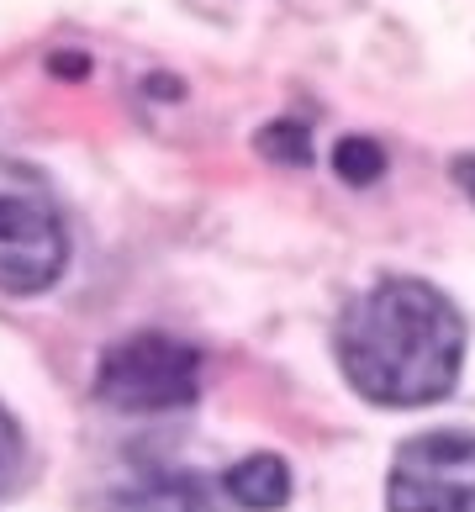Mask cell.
<instances>
[{"instance_id":"6da1fadb","label":"cell","mask_w":475,"mask_h":512,"mask_svg":"<svg viewBox=\"0 0 475 512\" xmlns=\"http://www.w3.org/2000/svg\"><path fill=\"white\" fill-rule=\"evenodd\" d=\"M338 370L380 407H423L454 391L465 365V317L428 280H380L338 317Z\"/></svg>"},{"instance_id":"7a4b0ae2","label":"cell","mask_w":475,"mask_h":512,"mask_svg":"<svg viewBox=\"0 0 475 512\" xmlns=\"http://www.w3.org/2000/svg\"><path fill=\"white\" fill-rule=\"evenodd\" d=\"M69 233L48 185L32 169L0 164V291L37 296L64 275Z\"/></svg>"},{"instance_id":"3957f363","label":"cell","mask_w":475,"mask_h":512,"mask_svg":"<svg viewBox=\"0 0 475 512\" xmlns=\"http://www.w3.org/2000/svg\"><path fill=\"white\" fill-rule=\"evenodd\" d=\"M201 391V354L169 333H132L95 370V396L117 412H175Z\"/></svg>"},{"instance_id":"277c9868","label":"cell","mask_w":475,"mask_h":512,"mask_svg":"<svg viewBox=\"0 0 475 512\" xmlns=\"http://www.w3.org/2000/svg\"><path fill=\"white\" fill-rule=\"evenodd\" d=\"M386 512H475V433L439 428L396 449Z\"/></svg>"},{"instance_id":"5b68a950","label":"cell","mask_w":475,"mask_h":512,"mask_svg":"<svg viewBox=\"0 0 475 512\" xmlns=\"http://www.w3.org/2000/svg\"><path fill=\"white\" fill-rule=\"evenodd\" d=\"M106 512H212V502H206V486L185 470L143 465L111 491Z\"/></svg>"},{"instance_id":"8992f818","label":"cell","mask_w":475,"mask_h":512,"mask_svg":"<svg viewBox=\"0 0 475 512\" xmlns=\"http://www.w3.org/2000/svg\"><path fill=\"white\" fill-rule=\"evenodd\" d=\"M227 497L249 512H275L291 502V470L280 454H249L227 470Z\"/></svg>"},{"instance_id":"52a82bcc","label":"cell","mask_w":475,"mask_h":512,"mask_svg":"<svg viewBox=\"0 0 475 512\" xmlns=\"http://www.w3.org/2000/svg\"><path fill=\"white\" fill-rule=\"evenodd\" d=\"M333 169L349 185H370V180L386 175V148H380L375 138H359V132H354V138H344L333 148Z\"/></svg>"},{"instance_id":"ba28073f","label":"cell","mask_w":475,"mask_h":512,"mask_svg":"<svg viewBox=\"0 0 475 512\" xmlns=\"http://www.w3.org/2000/svg\"><path fill=\"white\" fill-rule=\"evenodd\" d=\"M259 154L275 164H312V132L301 122H270L259 132Z\"/></svg>"},{"instance_id":"9c48e42d","label":"cell","mask_w":475,"mask_h":512,"mask_svg":"<svg viewBox=\"0 0 475 512\" xmlns=\"http://www.w3.org/2000/svg\"><path fill=\"white\" fill-rule=\"evenodd\" d=\"M16 470H22V428H16V417L0 407V497L11 491Z\"/></svg>"},{"instance_id":"30bf717a","label":"cell","mask_w":475,"mask_h":512,"mask_svg":"<svg viewBox=\"0 0 475 512\" xmlns=\"http://www.w3.org/2000/svg\"><path fill=\"white\" fill-rule=\"evenodd\" d=\"M454 180H460V191L475 201V159H454Z\"/></svg>"}]
</instances>
